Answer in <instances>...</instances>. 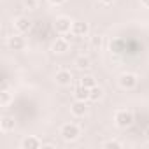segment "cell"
Segmentation results:
<instances>
[{
    "label": "cell",
    "instance_id": "277c9868",
    "mask_svg": "<svg viewBox=\"0 0 149 149\" xmlns=\"http://www.w3.org/2000/svg\"><path fill=\"white\" fill-rule=\"evenodd\" d=\"M54 30L58 32V33H68L70 30H72V21L67 18V16H60V18H56V21H54Z\"/></svg>",
    "mask_w": 149,
    "mask_h": 149
},
{
    "label": "cell",
    "instance_id": "52a82bcc",
    "mask_svg": "<svg viewBox=\"0 0 149 149\" xmlns=\"http://www.w3.org/2000/svg\"><path fill=\"white\" fill-rule=\"evenodd\" d=\"M70 112L76 116V118H83L86 112H88V105L84 100H76L72 105H70Z\"/></svg>",
    "mask_w": 149,
    "mask_h": 149
},
{
    "label": "cell",
    "instance_id": "9a60e30c",
    "mask_svg": "<svg viewBox=\"0 0 149 149\" xmlns=\"http://www.w3.org/2000/svg\"><path fill=\"white\" fill-rule=\"evenodd\" d=\"M102 97H104V90H102L100 86H93V88L90 90V100H91V102H98Z\"/></svg>",
    "mask_w": 149,
    "mask_h": 149
},
{
    "label": "cell",
    "instance_id": "5b68a950",
    "mask_svg": "<svg viewBox=\"0 0 149 149\" xmlns=\"http://www.w3.org/2000/svg\"><path fill=\"white\" fill-rule=\"evenodd\" d=\"M54 81H56V84H60V86H70L72 81H74L72 72H70V70H58L56 76H54Z\"/></svg>",
    "mask_w": 149,
    "mask_h": 149
},
{
    "label": "cell",
    "instance_id": "5bb4252c",
    "mask_svg": "<svg viewBox=\"0 0 149 149\" xmlns=\"http://www.w3.org/2000/svg\"><path fill=\"white\" fill-rule=\"evenodd\" d=\"M76 67H77V68H81V70L90 68V67H91V60H90L88 56L81 54V56H77V60H76Z\"/></svg>",
    "mask_w": 149,
    "mask_h": 149
},
{
    "label": "cell",
    "instance_id": "e0dca14e",
    "mask_svg": "<svg viewBox=\"0 0 149 149\" xmlns=\"http://www.w3.org/2000/svg\"><path fill=\"white\" fill-rule=\"evenodd\" d=\"M11 102V93L7 91V88H4L0 91V105H7Z\"/></svg>",
    "mask_w": 149,
    "mask_h": 149
},
{
    "label": "cell",
    "instance_id": "7402d4cb",
    "mask_svg": "<svg viewBox=\"0 0 149 149\" xmlns=\"http://www.w3.org/2000/svg\"><path fill=\"white\" fill-rule=\"evenodd\" d=\"M49 2L53 4V6H60V4H63L65 0H49Z\"/></svg>",
    "mask_w": 149,
    "mask_h": 149
},
{
    "label": "cell",
    "instance_id": "7a4b0ae2",
    "mask_svg": "<svg viewBox=\"0 0 149 149\" xmlns=\"http://www.w3.org/2000/svg\"><path fill=\"white\" fill-rule=\"evenodd\" d=\"M114 121H116V125H118L119 128H130V126L133 125L135 118H133L132 111H126V109H119V111L114 114Z\"/></svg>",
    "mask_w": 149,
    "mask_h": 149
},
{
    "label": "cell",
    "instance_id": "9c48e42d",
    "mask_svg": "<svg viewBox=\"0 0 149 149\" xmlns=\"http://www.w3.org/2000/svg\"><path fill=\"white\" fill-rule=\"evenodd\" d=\"M14 28H16L18 32H21V33H25V32H28V30L32 28V21H30L26 16H19V18L14 19Z\"/></svg>",
    "mask_w": 149,
    "mask_h": 149
},
{
    "label": "cell",
    "instance_id": "44dd1931",
    "mask_svg": "<svg viewBox=\"0 0 149 149\" xmlns=\"http://www.w3.org/2000/svg\"><path fill=\"white\" fill-rule=\"evenodd\" d=\"M42 149H56L54 144H42Z\"/></svg>",
    "mask_w": 149,
    "mask_h": 149
},
{
    "label": "cell",
    "instance_id": "603a6c76",
    "mask_svg": "<svg viewBox=\"0 0 149 149\" xmlns=\"http://www.w3.org/2000/svg\"><path fill=\"white\" fill-rule=\"evenodd\" d=\"M140 2H142L144 7H149V0H140Z\"/></svg>",
    "mask_w": 149,
    "mask_h": 149
},
{
    "label": "cell",
    "instance_id": "cb8c5ba5",
    "mask_svg": "<svg viewBox=\"0 0 149 149\" xmlns=\"http://www.w3.org/2000/svg\"><path fill=\"white\" fill-rule=\"evenodd\" d=\"M144 135H146V139H147V142H149V126H147V130H146V133H144Z\"/></svg>",
    "mask_w": 149,
    "mask_h": 149
},
{
    "label": "cell",
    "instance_id": "d6986e66",
    "mask_svg": "<svg viewBox=\"0 0 149 149\" xmlns=\"http://www.w3.org/2000/svg\"><path fill=\"white\" fill-rule=\"evenodd\" d=\"M23 6L28 11H35L37 9V0H23Z\"/></svg>",
    "mask_w": 149,
    "mask_h": 149
},
{
    "label": "cell",
    "instance_id": "8fae6325",
    "mask_svg": "<svg viewBox=\"0 0 149 149\" xmlns=\"http://www.w3.org/2000/svg\"><path fill=\"white\" fill-rule=\"evenodd\" d=\"M53 51H54V53H58V54L67 53V51H68V40H67L65 37L56 39V40L53 42Z\"/></svg>",
    "mask_w": 149,
    "mask_h": 149
},
{
    "label": "cell",
    "instance_id": "ac0fdd59",
    "mask_svg": "<svg viewBox=\"0 0 149 149\" xmlns=\"http://www.w3.org/2000/svg\"><path fill=\"white\" fill-rule=\"evenodd\" d=\"M102 147H105V149H119V147H123V144L118 142V140H107V142L102 144Z\"/></svg>",
    "mask_w": 149,
    "mask_h": 149
},
{
    "label": "cell",
    "instance_id": "2e32d148",
    "mask_svg": "<svg viewBox=\"0 0 149 149\" xmlns=\"http://www.w3.org/2000/svg\"><path fill=\"white\" fill-rule=\"evenodd\" d=\"M79 84H83V86H86V88H93V86H97V79L93 77V76H84L81 81H79Z\"/></svg>",
    "mask_w": 149,
    "mask_h": 149
},
{
    "label": "cell",
    "instance_id": "6da1fadb",
    "mask_svg": "<svg viewBox=\"0 0 149 149\" xmlns=\"http://www.w3.org/2000/svg\"><path fill=\"white\" fill-rule=\"evenodd\" d=\"M60 135L63 140L67 142H72V140H76L79 135H81V130L76 123H65L61 128H60Z\"/></svg>",
    "mask_w": 149,
    "mask_h": 149
},
{
    "label": "cell",
    "instance_id": "7c38bea8",
    "mask_svg": "<svg viewBox=\"0 0 149 149\" xmlns=\"http://www.w3.org/2000/svg\"><path fill=\"white\" fill-rule=\"evenodd\" d=\"M74 98H76V100H84V102L90 100V88L79 84L76 90H74Z\"/></svg>",
    "mask_w": 149,
    "mask_h": 149
},
{
    "label": "cell",
    "instance_id": "ba28073f",
    "mask_svg": "<svg viewBox=\"0 0 149 149\" xmlns=\"http://www.w3.org/2000/svg\"><path fill=\"white\" fill-rule=\"evenodd\" d=\"M7 46H9L13 51H21V49H25L26 42H25V39H23L21 35H11L9 40H7Z\"/></svg>",
    "mask_w": 149,
    "mask_h": 149
},
{
    "label": "cell",
    "instance_id": "ffe728a7",
    "mask_svg": "<svg viewBox=\"0 0 149 149\" xmlns=\"http://www.w3.org/2000/svg\"><path fill=\"white\" fill-rule=\"evenodd\" d=\"M91 46L93 47H100L102 46V37L100 35H93L91 37Z\"/></svg>",
    "mask_w": 149,
    "mask_h": 149
},
{
    "label": "cell",
    "instance_id": "4fadbf2b",
    "mask_svg": "<svg viewBox=\"0 0 149 149\" xmlns=\"http://www.w3.org/2000/svg\"><path fill=\"white\" fill-rule=\"evenodd\" d=\"M0 128H2V132H11V130H14V118L4 116L2 119H0Z\"/></svg>",
    "mask_w": 149,
    "mask_h": 149
},
{
    "label": "cell",
    "instance_id": "d4e9b609",
    "mask_svg": "<svg viewBox=\"0 0 149 149\" xmlns=\"http://www.w3.org/2000/svg\"><path fill=\"white\" fill-rule=\"evenodd\" d=\"M100 2H104V4H112L114 0H100Z\"/></svg>",
    "mask_w": 149,
    "mask_h": 149
},
{
    "label": "cell",
    "instance_id": "30bf717a",
    "mask_svg": "<svg viewBox=\"0 0 149 149\" xmlns=\"http://www.w3.org/2000/svg\"><path fill=\"white\" fill-rule=\"evenodd\" d=\"M21 147H23V149H39V147H42V142H40L37 137L28 135V137H25V139L21 140Z\"/></svg>",
    "mask_w": 149,
    "mask_h": 149
},
{
    "label": "cell",
    "instance_id": "8992f818",
    "mask_svg": "<svg viewBox=\"0 0 149 149\" xmlns=\"http://www.w3.org/2000/svg\"><path fill=\"white\" fill-rule=\"evenodd\" d=\"M76 37H84L90 32V25L86 21H72V30H70Z\"/></svg>",
    "mask_w": 149,
    "mask_h": 149
},
{
    "label": "cell",
    "instance_id": "3957f363",
    "mask_svg": "<svg viewBox=\"0 0 149 149\" xmlns=\"http://www.w3.org/2000/svg\"><path fill=\"white\" fill-rule=\"evenodd\" d=\"M137 84H139V77L135 76V74L125 72V74H121V76H119V86L123 90H133Z\"/></svg>",
    "mask_w": 149,
    "mask_h": 149
}]
</instances>
